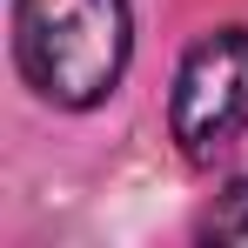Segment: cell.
Instances as JSON below:
<instances>
[{"instance_id":"cell-1","label":"cell","mask_w":248,"mask_h":248,"mask_svg":"<svg viewBox=\"0 0 248 248\" xmlns=\"http://www.w3.org/2000/svg\"><path fill=\"white\" fill-rule=\"evenodd\" d=\"M127 0H14V61L54 108H101L127 74Z\"/></svg>"},{"instance_id":"cell-2","label":"cell","mask_w":248,"mask_h":248,"mask_svg":"<svg viewBox=\"0 0 248 248\" xmlns=\"http://www.w3.org/2000/svg\"><path fill=\"white\" fill-rule=\"evenodd\" d=\"M168 121H174V141L188 161H215L248 127V27H221L188 47Z\"/></svg>"},{"instance_id":"cell-3","label":"cell","mask_w":248,"mask_h":248,"mask_svg":"<svg viewBox=\"0 0 248 248\" xmlns=\"http://www.w3.org/2000/svg\"><path fill=\"white\" fill-rule=\"evenodd\" d=\"M208 235H215V242H248V181L228 188V202L208 215Z\"/></svg>"}]
</instances>
